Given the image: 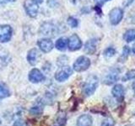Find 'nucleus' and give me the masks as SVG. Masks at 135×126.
Segmentation results:
<instances>
[{"label": "nucleus", "mask_w": 135, "mask_h": 126, "mask_svg": "<svg viewBox=\"0 0 135 126\" xmlns=\"http://www.w3.org/2000/svg\"><path fill=\"white\" fill-rule=\"evenodd\" d=\"M90 60L87 56H79L77 60H76L73 65V68L77 72H82L89 69V67L90 66Z\"/></svg>", "instance_id": "2"}, {"label": "nucleus", "mask_w": 135, "mask_h": 126, "mask_svg": "<svg viewBox=\"0 0 135 126\" xmlns=\"http://www.w3.org/2000/svg\"><path fill=\"white\" fill-rule=\"evenodd\" d=\"M40 33L41 35H43L46 36L53 37L57 35V27L52 23L46 22L41 24L40 28Z\"/></svg>", "instance_id": "4"}, {"label": "nucleus", "mask_w": 135, "mask_h": 126, "mask_svg": "<svg viewBox=\"0 0 135 126\" xmlns=\"http://www.w3.org/2000/svg\"><path fill=\"white\" fill-rule=\"evenodd\" d=\"M93 124V119L89 114L80 115L77 119V126H91Z\"/></svg>", "instance_id": "15"}, {"label": "nucleus", "mask_w": 135, "mask_h": 126, "mask_svg": "<svg viewBox=\"0 0 135 126\" xmlns=\"http://www.w3.org/2000/svg\"><path fill=\"white\" fill-rule=\"evenodd\" d=\"M112 93L114 98H115L118 102H121V101L123 100L124 94H125V90H124L123 86H122V84H116V85L112 87Z\"/></svg>", "instance_id": "11"}, {"label": "nucleus", "mask_w": 135, "mask_h": 126, "mask_svg": "<svg viewBox=\"0 0 135 126\" xmlns=\"http://www.w3.org/2000/svg\"><path fill=\"white\" fill-rule=\"evenodd\" d=\"M115 125V121L111 117H108L101 124L100 126H114Z\"/></svg>", "instance_id": "25"}, {"label": "nucleus", "mask_w": 135, "mask_h": 126, "mask_svg": "<svg viewBox=\"0 0 135 126\" xmlns=\"http://www.w3.org/2000/svg\"><path fill=\"white\" fill-rule=\"evenodd\" d=\"M99 85V80L95 76H91L88 78L87 82L83 87V92L86 97H90L94 94L97 87Z\"/></svg>", "instance_id": "1"}, {"label": "nucleus", "mask_w": 135, "mask_h": 126, "mask_svg": "<svg viewBox=\"0 0 135 126\" xmlns=\"http://www.w3.org/2000/svg\"><path fill=\"white\" fill-rule=\"evenodd\" d=\"M68 47L71 51H75V50H78L82 47V41L76 34H74L69 38Z\"/></svg>", "instance_id": "9"}, {"label": "nucleus", "mask_w": 135, "mask_h": 126, "mask_svg": "<svg viewBox=\"0 0 135 126\" xmlns=\"http://www.w3.org/2000/svg\"><path fill=\"white\" fill-rule=\"evenodd\" d=\"M133 53L135 54V44L133 45Z\"/></svg>", "instance_id": "30"}, {"label": "nucleus", "mask_w": 135, "mask_h": 126, "mask_svg": "<svg viewBox=\"0 0 135 126\" xmlns=\"http://www.w3.org/2000/svg\"><path fill=\"white\" fill-rule=\"evenodd\" d=\"M10 90L4 82H0V99L6 98L10 96Z\"/></svg>", "instance_id": "17"}, {"label": "nucleus", "mask_w": 135, "mask_h": 126, "mask_svg": "<svg viewBox=\"0 0 135 126\" xmlns=\"http://www.w3.org/2000/svg\"><path fill=\"white\" fill-rule=\"evenodd\" d=\"M67 45H68V40L65 37H61L56 41V44L55 46L58 50H61V51H64L67 49Z\"/></svg>", "instance_id": "18"}, {"label": "nucleus", "mask_w": 135, "mask_h": 126, "mask_svg": "<svg viewBox=\"0 0 135 126\" xmlns=\"http://www.w3.org/2000/svg\"><path fill=\"white\" fill-rule=\"evenodd\" d=\"M43 107H44L43 102H37L30 108L29 112L33 116H40L43 113V109H44Z\"/></svg>", "instance_id": "14"}, {"label": "nucleus", "mask_w": 135, "mask_h": 126, "mask_svg": "<svg viewBox=\"0 0 135 126\" xmlns=\"http://www.w3.org/2000/svg\"><path fill=\"white\" fill-rule=\"evenodd\" d=\"M72 74H73V70H72L71 67L69 66H63L56 71L54 77L56 79V81L62 82L69 79Z\"/></svg>", "instance_id": "3"}, {"label": "nucleus", "mask_w": 135, "mask_h": 126, "mask_svg": "<svg viewBox=\"0 0 135 126\" xmlns=\"http://www.w3.org/2000/svg\"><path fill=\"white\" fill-rule=\"evenodd\" d=\"M135 78V70H130L127 72L123 77H122V82H128L130 80H133Z\"/></svg>", "instance_id": "21"}, {"label": "nucleus", "mask_w": 135, "mask_h": 126, "mask_svg": "<svg viewBox=\"0 0 135 126\" xmlns=\"http://www.w3.org/2000/svg\"><path fill=\"white\" fill-rule=\"evenodd\" d=\"M40 50L44 53H48L53 49V43L50 39H41L37 42Z\"/></svg>", "instance_id": "12"}, {"label": "nucleus", "mask_w": 135, "mask_h": 126, "mask_svg": "<svg viewBox=\"0 0 135 126\" xmlns=\"http://www.w3.org/2000/svg\"><path fill=\"white\" fill-rule=\"evenodd\" d=\"M67 123V116L66 113H62L57 115V119H55L53 126H65Z\"/></svg>", "instance_id": "19"}, {"label": "nucleus", "mask_w": 135, "mask_h": 126, "mask_svg": "<svg viewBox=\"0 0 135 126\" xmlns=\"http://www.w3.org/2000/svg\"><path fill=\"white\" fill-rule=\"evenodd\" d=\"M129 52H130V50L128 48V46H124L123 47V50H122V56H120V58L118 59V60H120L122 62H123L127 60V58H128V55H129Z\"/></svg>", "instance_id": "22"}, {"label": "nucleus", "mask_w": 135, "mask_h": 126, "mask_svg": "<svg viewBox=\"0 0 135 126\" xmlns=\"http://www.w3.org/2000/svg\"><path fill=\"white\" fill-rule=\"evenodd\" d=\"M96 42L97 40L95 39L89 40L85 45H84V52L89 55H93L96 51Z\"/></svg>", "instance_id": "16"}, {"label": "nucleus", "mask_w": 135, "mask_h": 126, "mask_svg": "<svg viewBox=\"0 0 135 126\" xmlns=\"http://www.w3.org/2000/svg\"><path fill=\"white\" fill-rule=\"evenodd\" d=\"M12 126H28V124L23 119H17L14 122Z\"/></svg>", "instance_id": "26"}, {"label": "nucleus", "mask_w": 135, "mask_h": 126, "mask_svg": "<svg viewBox=\"0 0 135 126\" xmlns=\"http://www.w3.org/2000/svg\"><path fill=\"white\" fill-rule=\"evenodd\" d=\"M13 35V29L10 25L2 24L0 25V42L5 43L11 40Z\"/></svg>", "instance_id": "7"}, {"label": "nucleus", "mask_w": 135, "mask_h": 126, "mask_svg": "<svg viewBox=\"0 0 135 126\" xmlns=\"http://www.w3.org/2000/svg\"><path fill=\"white\" fill-rule=\"evenodd\" d=\"M133 1H134V0H128V1L127 2V3H126V6H128L129 4L132 3V2H133Z\"/></svg>", "instance_id": "28"}, {"label": "nucleus", "mask_w": 135, "mask_h": 126, "mask_svg": "<svg viewBox=\"0 0 135 126\" xmlns=\"http://www.w3.org/2000/svg\"><path fill=\"white\" fill-rule=\"evenodd\" d=\"M38 58H39V53L36 48L30 50L27 54V61L30 65L36 66L38 63Z\"/></svg>", "instance_id": "13"}, {"label": "nucleus", "mask_w": 135, "mask_h": 126, "mask_svg": "<svg viewBox=\"0 0 135 126\" xmlns=\"http://www.w3.org/2000/svg\"><path fill=\"white\" fill-rule=\"evenodd\" d=\"M28 79L32 83H40L45 80V76L39 69L33 68L32 70L30 71Z\"/></svg>", "instance_id": "8"}, {"label": "nucleus", "mask_w": 135, "mask_h": 126, "mask_svg": "<svg viewBox=\"0 0 135 126\" xmlns=\"http://www.w3.org/2000/svg\"><path fill=\"white\" fill-rule=\"evenodd\" d=\"M116 54V50L113 47H108L104 50V55L107 57H112Z\"/></svg>", "instance_id": "24"}, {"label": "nucleus", "mask_w": 135, "mask_h": 126, "mask_svg": "<svg viewBox=\"0 0 135 126\" xmlns=\"http://www.w3.org/2000/svg\"><path fill=\"white\" fill-rule=\"evenodd\" d=\"M1 124H2V120H1V119H0V126H1Z\"/></svg>", "instance_id": "32"}, {"label": "nucleus", "mask_w": 135, "mask_h": 126, "mask_svg": "<svg viewBox=\"0 0 135 126\" xmlns=\"http://www.w3.org/2000/svg\"><path fill=\"white\" fill-rule=\"evenodd\" d=\"M119 78V71L117 69H111L104 77L103 82L107 85H112L115 83Z\"/></svg>", "instance_id": "10"}, {"label": "nucleus", "mask_w": 135, "mask_h": 126, "mask_svg": "<svg viewBox=\"0 0 135 126\" xmlns=\"http://www.w3.org/2000/svg\"><path fill=\"white\" fill-rule=\"evenodd\" d=\"M24 7L26 14L31 17V18H36L38 10H39V7H38V3L35 0H25L24 3Z\"/></svg>", "instance_id": "5"}, {"label": "nucleus", "mask_w": 135, "mask_h": 126, "mask_svg": "<svg viewBox=\"0 0 135 126\" xmlns=\"http://www.w3.org/2000/svg\"><path fill=\"white\" fill-rule=\"evenodd\" d=\"M123 18V10L120 8H114L110 11L109 19L112 25H117L119 24Z\"/></svg>", "instance_id": "6"}, {"label": "nucleus", "mask_w": 135, "mask_h": 126, "mask_svg": "<svg viewBox=\"0 0 135 126\" xmlns=\"http://www.w3.org/2000/svg\"><path fill=\"white\" fill-rule=\"evenodd\" d=\"M133 92H135V81H134L133 83Z\"/></svg>", "instance_id": "29"}, {"label": "nucleus", "mask_w": 135, "mask_h": 126, "mask_svg": "<svg viewBox=\"0 0 135 126\" xmlns=\"http://www.w3.org/2000/svg\"><path fill=\"white\" fill-rule=\"evenodd\" d=\"M8 1H9V2H15V1H16V0H8Z\"/></svg>", "instance_id": "31"}, {"label": "nucleus", "mask_w": 135, "mask_h": 126, "mask_svg": "<svg viewBox=\"0 0 135 126\" xmlns=\"http://www.w3.org/2000/svg\"><path fill=\"white\" fill-rule=\"evenodd\" d=\"M123 39L127 42H131L135 40V29H128L123 35Z\"/></svg>", "instance_id": "20"}, {"label": "nucleus", "mask_w": 135, "mask_h": 126, "mask_svg": "<svg viewBox=\"0 0 135 126\" xmlns=\"http://www.w3.org/2000/svg\"><path fill=\"white\" fill-rule=\"evenodd\" d=\"M94 1H95V3H96V6H97V7H99V8H100L105 2L111 1V0H94Z\"/></svg>", "instance_id": "27"}, {"label": "nucleus", "mask_w": 135, "mask_h": 126, "mask_svg": "<svg viewBox=\"0 0 135 126\" xmlns=\"http://www.w3.org/2000/svg\"><path fill=\"white\" fill-rule=\"evenodd\" d=\"M68 24H69L70 27L76 28V27H78V25H79V21L77 19L74 18V17H69V18L68 19Z\"/></svg>", "instance_id": "23"}]
</instances>
